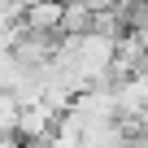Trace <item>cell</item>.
<instances>
[{
    "label": "cell",
    "mask_w": 148,
    "mask_h": 148,
    "mask_svg": "<svg viewBox=\"0 0 148 148\" xmlns=\"http://www.w3.org/2000/svg\"><path fill=\"white\" fill-rule=\"evenodd\" d=\"M61 0H31L22 9V26L39 31V35H61Z\"/></svg>",
    "instance_id": "1"
}]
</instances>
